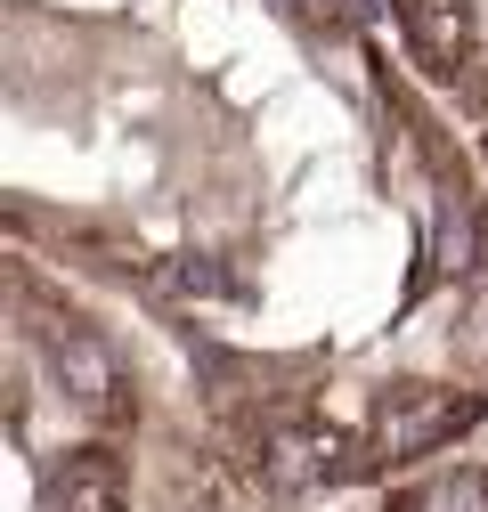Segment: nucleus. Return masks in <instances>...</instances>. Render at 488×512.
Here are the masks:
<instances>
[{
  "label": "nucleus",
  "mask_w": 488,
  "mask_h": 512,
  "mask_svg": "<svg viewBox=\"0 0 488 512\" xmlns=\"http://www.w3.org/2000/svg\"><path fill=\"white\" fill-rule=\"evenodd\" d=\"M472 423V399L464 391H432V382H407V391L383 399L375 415V439H383V456H423V447H440L448 431Z\"/></svg>",
  "instance_id": "nucleus-1"
},
{
  "label": "nucleus",
  "mask_w": 488,
  "mask_h": 512,
  "mask_svg": "<svg viewBox=\"0 0 488 512\" xmlns=\"http://www.w3.org/2000/svg\"><path fill=\"white\" fill-rule=\"evenodd\" d=\"M49 374H57V391H66L82 415H122V366H114V350L98 342V334H82V326H49Z\"/></svg>",
  "instance_id": "nucleus-2"
},
{
  "label": "nucleus",
  "mask_w": 488,
  "mask_h": 512,
  "mask_svg": "<svg viewBox=\"0 0 488 512\" xmlns=\"http://www.w3.org/2000/svg\"><path fill=\"white\" fill-rule=\"evenodd\" d=\"M399 25L432 74H464L480 57V9L472 0H399Z\"/></svg>",
  "instance_id": "nucleus-3"
},
{
  "label": "nucleus",
  "mask_w": 488,
  "mask_h": 512,
  "mask_svg": "<svg viewBox=\"0 0 488 512\" xmlns=\"http://www.w3.org/2000/svg\"><path fill=\"white\" fill-rule=\"evenodd\" d=\"M261 472H269V488H310V480H326V472H334V431H318V423H277Z\"/></svg>",
  "instance_id": "nucleus-4"
},
{
  "label": "nucleus",
  "mask_w": 488,
  "mask_h": 512,
  "mask_svg": "<svg viewBox=\"0 0 488 512\" xmlns=\"http://www.w3.org/2000/svg\"><path fill=\"white\" fill-rule=\"evenodd\" d=\"M432 269H448V277L480 269V212L464 187H440V204H432Z\"/></svg>",
  "instance_id": "nucleus-5"
},
{
  "label": "nucleus",
  "mask_w": 488,
  "mask_h": 512,
  "mask_svg": "<svg viewBox=\"0 0 488 512\" xmlns=\"http://www.w3.org/2000/svg\"><path fill=\"white\" fill-rule=\"evenodd\" d=\"M391 512H488V472H440V480L407 488Z\"/></svg>",
  "instance_id": "nucleus-6"
},
{
  "label": "nucleus",
  "mask_w": 488,
  "mask_h": 512,
  "mask_svg": "<svg viewBox=\"0 0 488 512\" xmlns=\"http://www.w3.org/2000/svg\"><path fill=\"white\" fill-rule=\"evenodd\" d=\"M57 512H122V480L106 464H74L57 480Z\"/></svg>",
  "instance_id": "nucleus-7"
},
{
  "label": "nucleus",
  "mask_w": 488,
  "mask_h": 512,
  "mask_svg": "<svg viewBox=\"0 0 488 512\" xmlns=\"http://www.w3.org/2000/svg\"><path fill=\"white\" fill-rule=\"evenodd\" d=\"M293 9H326V0H293Z\"/></svg>",
  "instance_id": "nucleus-8"
}]
</instances>
